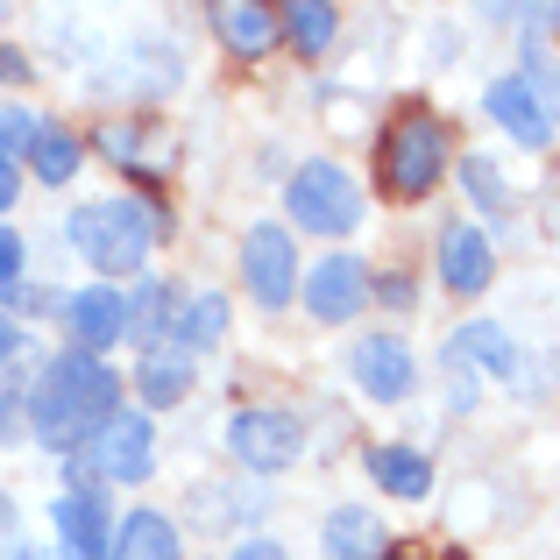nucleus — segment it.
<instances>
[{
	"instance_id": "nucleus-1",
	"label": "nucleus",
	"mask_w": 560,
	"mask_h": 560,
	"mask_svg": "<svg viewBox=\"0 0 560 560\" xmlns=\"http://www.w3.org/2000/svg\"><path fill=\"white\" fill-rule=\"evenodd\" d=\"M114 411H121V376L100 355H79V348H71V355H57L50 370L36 376V390H28V433L57 454H79Z\"/></svg>"
},
{
	"instance_id": "nucleus-2",
	"label": "nucleus",
	"mask_w": 560,
	"mask_h": 560,
	"mask_svg": "<svg viewBox=\"0 0 560 560\" xmlns=\"http://www.w3.org/2000/svg\"><path fill=\"white\" fill-rule=\"evenodd\" d=\"M156 228H164V213L142 206V199H85L79 213L65 220V242L79 248L93 270L121 277V270H142V262H150Z\"/></svg>"
},
{
	"instance_id": "nucleus-3",
	"label": "nucleus",
	"mask_w": 560,
	"mask_h": 560,
	"mask_svg": "<svg viewBox=\"0 0 560 560\" xmlns=\"http://www.w3.org/2000/svg\"><path fill=\"white\" fill-rule=\"evenodd\" d=\"M440 171H447V136H440V121L433 114H405V121L383 136V191H390V199H425Z\"/></svg>"
},
{
	"instance_id": "nucleus-4",
	"label": "nucleus",
	"mask_w": 560,
	"mask_h": 560,
	"mask_svg": "<svg viewBox=\"0 0 560 560\" xmlns=\"http://www.w3.org/2000/svg\"><path fill=\"white\" fill-rule=\"evenodd\" d=\"M284 206H291V220H299V228H313V234H348V228L362 220L355 178H348L341 164H327V156H313V164L291 171Z\"/></svg>"
},
{
	"instance_id": "nucleus-5",
	"label": "nucleus",
	"mask_w": 560,
	"mask_h": 560,
	"mask_svg": "<svg viewBox=\"0 0 560 560\" xmlns=\"http://www.w3.org/2000/svg\"><path fill=\"white\" fill-rule=\"evenodd\" d=\"M156 462V425L142 419V411H114L107 425H100L93 440L79 447V462H71V476H100V482H142Z\"/></svg>"
},
{
	"instance_id": "nucleus-6",
	"label": "nucleus",
	"mask_w": 560,
	"mask_h": 560,
	"mask_svg": "<svg viewBox=\"0 0 560 560\" xmlns=\"http://www.w3.org/2000/svg\"><path fill=\"white\" fill-rule=\"evenodd\" d=\"M228 447H234L242 468L277 476V468H291L305 454V425L291 419V411H277V405H256V411H234L228 419Z\"/></svg>"
},
{
	"instance_id": "nucleus-7",
	"label": "nucleus",
	"mask_w": 560,
	"mask_h": 560,
	"mask_svg": "<svg viewBox=\"0 0 560 560\" xmlns=\"http://www.w3.org/2000/svg\"><path fill=\"white\" fill-rule=\"evenodd\" d=\"M242 277H248V291H256V305H291V291H299V248H291V234L277 228V220H256V228H248Z\"/></svg>"
},
{
	"instance_id": "nucleus-8",
	"label": "nucleus",
	"mask_w": 560,
	"mask_h": 560,
	"mask_svg": "<svg viewBox=\"0 0 560 560\" xmlns=\"http://www.w3.org/2000/svg\"><path fill=\"white\" fill-rule=\"evenodd\" d=\"M362 299H370V262H362V256L334 248V256L313 262V277H305V313H313V319L341 327V319L362 313Z\"/></svg>"
},
{
	"instance_id": "nucleus-9",
	"label": "nucleus",
	"mask_w": 560,
	"mask_h": 560,
	"mask_svg": "<svg viewBox=\"0 0 560 560\" xmlns=\"http://www.w3.org/2000/svg\"><path fill=\"white\" fill-rule=\"evenodd\" d=\"M440 362H447V376H454V397L468 405V376H476V370L511 376V370H518V348H511V334L497 327V319H468V327L447 341V355H440Z\"/></svg>"
},
{
	"instance_id": "nucleus-10",
	"label": "nucleus",
	"mask_w": 560,
	"mask_h": 560,
	"mask_svg": "<svg viewBox=\"0 0 560 560\" xmlns=\"http://www.w3.org/2000/svg\"><path fill=\"white\" fill-rule=\"evenodd\" d=\"M348 370H355V383L376 397V405H397V397H411V383H419V362H411V348L397 341V334H370V341H355Z\"/></svg>"
},
{
	"instance_id": "nucleus-11",
	"label": "nucleus",
	"mask_w": 560,
	"mask_h": 560,
	"mask_svg": "<svg viewBox=\"0 0 560 560\" xmlns=\"http://www.w3.org/2000/svg\"><path fill=\"white\" fill-rule=\"evenodd\" d=\"M482 107L504 121V136H518L525 150H547L553 142V100L547 93H533L525 79H497L490 93H482Z\"/></svg>"
},
{
	"instance_id": "nucleus-12",
	"label": "nucleus",
	"mask_w": 560,
	"mask_h": 560,
	"mask_svg": "<svg viewBox=\"0 0 560 560\" xmlns=\"http://www.w3.org/2000/svg\"><path fill=\"white\" fill-rule=\"evenodd\" d=\"M65 319H71V334H79V355H100V348H114V341H121V327H128L121 291H107V284L71 291V299H65Z\"/></svg>"
},
{
	"instance_id": "nucleus-13",
	"label": "nucleus",
	"mask_w": 560,
	"mask_h": 560,
	"mask_svg": "<svg viewBox=\"0 0 560 560\" xmlns=\"http://www.w3.org/2000/svg\"><path fill=\"white\" fill-rule=\"evenodd\" d=\"M440 277H447V291H462V299H476L482 284L497 277V256H490V234L482 228H447L440 234Z\"/></svg>"
},
{
	"instance_id": "nucleus-14",
	"label": "nucleus",
	"mask_w": 560,
	"mask_h": 560,
	"mask_svg": "<svg viewBox=\"0 0 560 560\" xmlns=\"http://www.w3.org/2000/svg\"><path fill=\"white\" fill-rule=\"evenodd\" d=\"M107 497L100 490H71L57 497V533H65V560H107Z\"/></svg>"
},
{
	"instance_id": "nucleus-15",
	"label": "nucleus",
	"mask_w": 560,
	"mask_h": 560,
	"mask_svg": "<svg viewBox=\"0 0 560 560\" xmlns=\"http://www.w3.org/2000/svg\"><path fill=\"white\" fill-rule=\"evenodd\" d=\"M107 560H185L178 525H171L164 511H136V518H121V533L107 539Z\"/></svg>"
},
{
	"instance_id": "nucleus-16",
	"label": "nucleus",
	"mask_w": 560,
	"mask_h": 560,
	"mask_svg": "<svg viewBox=\"0 0 560 560\" xmlns=\"http://www.w3.org/2000/svg\"><path fill=\"white\" fill-rule=\"evenodd\" d=\"M199 376V355H185L178 341L171 348H142V405H178Z\"/></svg>"
},
{
	"instance_id": "nucleus-17",
	"label": "nucleus",
	"mask_w": 560,
	"mask_h": 560,
	"mask_svg": "<svg viewBox=\"0 0 560 560\" xmlns=\"http://www.w3.org/2000/svg\"><path fill=\"white\" fill-rule=\"evenodd\" d=\"M327 560H383V518L362 504H341L327 518Z\"/></svg>"
},
{
	"instance_id": "nucleus-18",
	"label": "nucleus",
	"mask_w": 560,
	"mask_h": 560,
	"mask_svg": "<svg viewBox=\"0 0 560 560\" xmlns=\"http://www.w3.org/2000/svg\"><path fill=\"white\" fill-rule=\"evenodd\" d=\"M370 476L390 497H425L433 490V462H425L419 447H370Z\"/></svg>"
},
{
	"instance_id": "nucleus-19",
	"label": "nucleus",
	"mask_w": 560,
	"mask_h": 560,
	"mask_svg": "<svg viewBox=\"0 0 560 560\" xmlns=\"http://www.w3.org/2000/svg\"><path fill=\"white\" fill-rule=\"evenodd\" d=\"M256 511H262L256 482H234V490H191V518H199V533H228V525L256 518Z\"/></svg>"
},
{
	"instance_id": "nucleus-20",
	"label": "nucleus",
	"mask_w": 560,
	"mask_h": 560,
	"mask_svg": "<svg viewBox=\"0 0 560 560\" xmlns=\"http://www.w3.org/2000/svg\"><path fill=\"white\" fill-rule=\"evenodd\" d=\"M171 334H178L185 355H199L206 341H220V334H228V299H220V291H199V299H185L178 313H171Z\"/></svg>"
},
{
	"instance_id": "nucleus-21",
	"label": "nucleus",
	"mask_w": 560,
	"mask_h": 560,
	"mask_svg": "<svg viewBox=\"0 0 560 560\" xmlns=\"http://www.w3.org/2000/svg\"><path fill=\"white\" fill-rule=\"evenodd\" d=\"M213 28L228 36V50H242V57H262L277 43V14L270 8H213Z\"/></svg>"
},
{
	"instance_id": "nucleus-22",
	"label": "nucleus",
	"mask_w": 560,
	"mask_h": 560,
	"mask_svg": "<svg viewBox=\"0 0 560 560\" xmlns=\"http://www.w3.org/2000/svg\"><path fill=\"white\" fill-rule=\"evenodd\" d=\"M334 28H341V8H327V0H319V8L305 0V8H284V14H277V36H291L305 57H319V50H327V43H334Z\"/></svg>"
},
{
	"instance_id": "nucleus-23",
	"label": "nucleus",
	"mask_w": 560,
	"mask_h": 560,
	"mask_svg": "<svg viewBox=\"0 0 560 560\" xmlns=\"http://www.w3.org/2000/svg\"><path fill=\"white\" fill-rule=\"evenodd\" d=\"M79 136L71 128H57V121H43V136H36V150H28V164H36V178L43 185H65L71 171H79Z\"/></svg>"
},
{
	"instance_id": "nucleus-24",
	"label": "nucleus",
	"mask_w": 560,
	"mask_h": 560,
	"mask_svg": "<svg viewBox=\"0 0 560 560\" xmlns=\"http://www.w3.org/2000/svg\"><path fill=\"white\" fill-rule=\"evenodd\" d=\"M36 136H43V121L28 107H8V114H0V156H8V164L36 150Z\"/></svg>"
},
{
	"instance_id": "nucleus-25",
	"label": "nucleus",
	"mask_w": 560,
	"mask_h": 560,
	"mask_svg": "<svg viewBox=\"0 0 560 560\" xmlns=\"http://www.w3.org/2000/svg\"><path fill=\"white\" fill-rule=\"evenodd\" d=\"M462 185H468V199H476V206H490V213L504 206V178H497V164H490V156H462Z\"/></svg>"
},
{
	"instance_id": "nucleus-26",
	"label": "nucleus",
	"mask_w": 560,
	"mask_h": 560,
	"mask_svg": "<svg viewBox=\"0 0 560 560\" xmlns=\"http://www.w3.org/2000/svg\"><path fill=\"white\" fill-rule=\"evenodd\" d=\"M28 433V390H0V440Z\"/></svg>"
},
{
	"instance_id": "nucleus-27",
	"label": "nucleus",
	"mask_w": 560,
	"mask_h": 560,
	"mask_svg": "<svg viewBox=\"0 0 560 560\" xmlns=\"http://www.w3.org/2000/svg\"><path fill=\"white\" fill-rule=\"evenodd\" d=\"M14 277H22V234H8V228H0V299L14 291Z\"/></svg>"
},
{
	"instance_id": "nucleus-28",
	"label": "nucleus",
	"mask_w": 560,
	"mask_h": 560,
	"mask_svg": "<svg viewBox=\"0 0 560 560\" xmlns=\"http://www.w3.org/2000/svg\"><path fill=\"white\" fill-rule=\"evenodd\" d=\"M228 560H291V553L277 547V539H242V547H234Z\"/></svg>"
},
{
	"instance_id": "nucleus-29",
	"label": "nucleus",
	"mask_w": 560,
	"mask_h": 560,
	"mask_svg": "<svg viewBox=\"0 0 560 560\" xmlns=\"http://www.w3.org/2000/svg\"><path fill=\"white\" fill-rule=\"evenodd\" d=\"M14 355H22V327L0 313V362H14Z\"/></svg>"
},
{
	"instance_id": "nucleus-30",
	"label": "nucleus",
	"mask_w": 560,
	"mask_h": 560,
	"mask_svg": "<svg viewBox=\"0 0 560 560\" xmlns=\"http://www.w3.org/2000/svg\"><path fill=\"white\" fill-rule=\"evenodd\" d=\"M14 191H22V178H14V164H8V156H0V213H8V206H14Z\"/></svg>"
}]
</instances>
